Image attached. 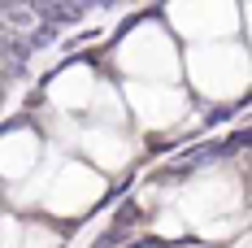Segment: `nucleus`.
Segmentation results:
<instances>
[{"label":"nucleus","instance_id":"obj_1","mask_svg":"<svg viewBox=\"0 0 252 248\" xmlns=\"http://www.w3.org/2000/svg\"><path fill=\"white\" fill-rule=\"evenodd\" d=\"M222 148H226V152H248V148H252V131H239V135H230Z\"/></svg>","mask_w":252,"mask_h":248}]
</instances>
